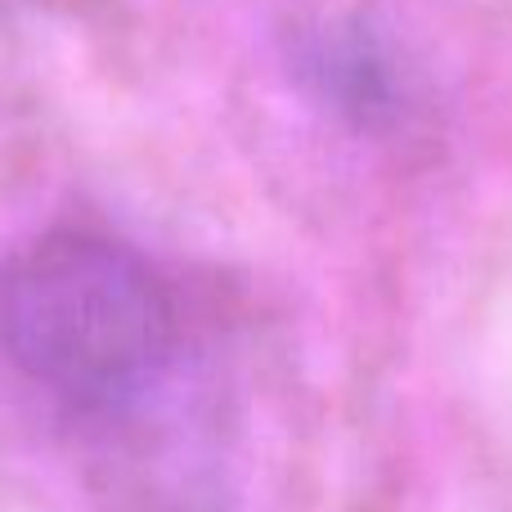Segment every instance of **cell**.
Wrapping results in <instances>:
<instances>
[{"mask_svg": "<svg viewBox=\"0 0 512 512\" xmlns=\"http://www.w3.org/2000/svg\"><path fill=\"white\" fill-rule=\"evenodd\" d=\"M176 351V292L117 234L59 225L0 261V360L63 414H131Z\"/></svg>", "mask_w": 512, "mask_h": 512, "instance_id": "cell-1", "label": "cell"}, {"mask_svg": "<svg viewBox=\"0 0 512 512\" xmlns=\"http://www.w3.org/2000/svg\"><path fill=\"white\" fill-rule=\"evenodd\" d=\"M288 72L310 104L360 135H400L423 113L414 54L378 14L355 5L315 9L288 27Z\"/></svg>", "mask_w": 512, "mask_h": 512, "instance_id": "cell-2", "label": "cell"}, {"mask_svg": "<svg viewBox=\"0 0 512 512\" xmlns=\"http://www.w3.org/2000/svg\"><path fill=\"white\" fill-rule=\"evenodd\" d=\"M0 5H14V0H0Z\"/></svg>", "mask_w": 512, "mask_h": 512, "instance_id": "cell-3", "label": "cell"}]
</instances>
